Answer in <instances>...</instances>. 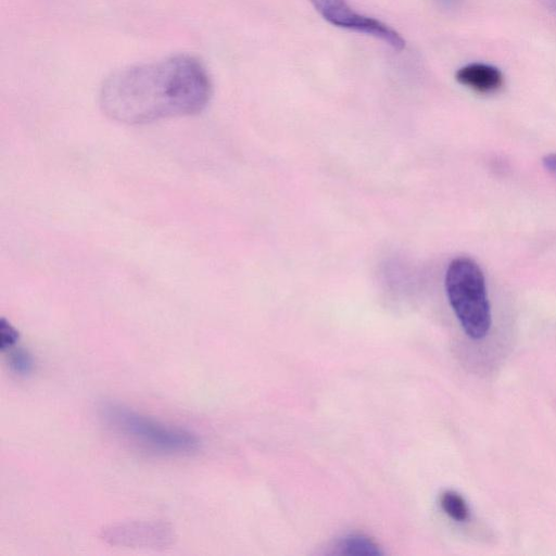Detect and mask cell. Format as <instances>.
<instances>
[{"mask_svg": "<svg viewBox=\"0 0 556 556\" xmlns=\"http://www.w3.org/2000/svg\"><path fill=\"white\" fill-rule=\"evenodd\" d=\"M211 96L204 65L191 55L177 54L113 73L103 83L99 101L110 118L142 125L198 114Z\"/></svg>", "mask_w": 556, "mask_h": 556, "instance_id": "6da1fadb", "label": "cell"}, {"mask_svg": "<svg viewBox=\"0 0 556 556\" xmlns=\"http://www.w3.org/2000/svg\"><path fill=\"white\" fill-rule=\"evenodd\" d=\"M99 416L105 428L139 451L159 456H182L197 452L200 440L191 431L166 425L123 404L103 402Z\"/></svg>", "mask_w": 556, "mask_h": 556, "instance_id": "7a4b0ae2", "label": "cell"}, {"mask_svg": "<svg viewBox=\"0 0 556 556\" xmlns=\"http://www.w3.org/2000/svg\"><path fill=\"white\" fill-rule=\"evenodd\" d=\"M445 289L466 334L473 340L483 339L490 331L492 316L480 266L467 256L454 258L446 269Z\"/></svg>", "mask_w": 556, "mask_h": 556, "instance_id": "3957f363", "label": "cell"}, {"mask_svg": "<svg viewBox=\"0 0 556 556\" xmlns=\"http://www.w3.org/2000/svg\"><path fill=\"white\" fill-rule=\"evenodd\" d=\"M331 25L382 40L395 50L405 48L402 36L387 24L355 12L346 0H309Z\"/></svg>", "mask_w": 556, "mask_h": 556, "instance_id": "277c9868", "label": "cell"}, {"mask_svg": "<svg viewBox=\"0 0 556 556\" xmlns=\"http://www.w3.org/2000/svg\"><path fill=\"white\" fill-rule=\"evenodd\" d=\"M100 538L115 546L160 548L173 543L174 531L163 521H130L103 528Z\"/></svg>", "mask_w": 556, "mask_h": 556, "instance_id": "5b68a950", "label": "cell"}, {"mask_svg": "<svg viewBox=\"0 0 556 556\" xmlns=\"http://www.w3.org/2000/svg\"><path fill=\"white\" fill-rule=\"evenodd\" d=\"M455 77L460 85L482 94L496 92L504 83L503 74L497 67L480 62L460 67Z\"/></svg>", "mask_w": 556, "mask_h": 556, "instance_id": "8992f818", "label": "cell"}, {"mask_svg": "<svg viewBox=\"0 0 556 556\" xmlns=\"http://www.w3.org/2000/svg\"><path fill=\"white\" fill-rule=\"evenodd\" d=\"M343 554L355 556H376L381 552L379 546L368 536L351 534L344 538L340 544Z\"/></svg>", "mask_w": 556, "mask_h": 556, "instance_id": "52a82bcc", "label": "cell"}, {"mask_svg": "<svg viewBox=\"0 0 556 556\" xmlns=\"http://www.w3.org/2000/svg\"><path fill=\"white\" fill-rule=\"evenodd\" d=\"M440 504L444 513L455 521H466L469 517V508L464 497L452 490L445 491L440 497Z\"/></svg>", "mask_w": 556, "mask_h": 556, "instance_id": "ba28073f", "label": "cell"}, {"mask_svg": "<svg viewBox=\"0 0 556 556\" xmlns=\"http://www.w3.org/2000/svg\"><path fill=\"white\" fill-rule=\"evenodd\" d=\"M8 365L15 375L26 377L33 372L35 363L28 351L13 348L9 351Z\"/></svg>", "mask_w": 556, "mask_h": 556, "instance_id": "9c48e42d", "label": "cell"}, {"mask_svg": "<svg viewBox=\"0 0 556 556\" xmlns=\"http://www.w3.org/2000/svg\"><path fill=\"white\" fill-rule=\"evenodd\" d=\"M20 338L18 331L4 318L0 323V348L2 351H10L15 348Z\"/></svg>", "mask_w": 556, "mask_h": 556, "instance_id": "30bf717a", "label": "cell"}, {"mask_svg": "<svg viewBox=\"0 0 556 556\" xmlns=\"http://www.w3.org/2000/svg\"><path fill=\"white\" fill-rule=\"evenodd\" d=\"M544 168L556 178V153L546 154L542 160Z\"/></svg>", "mask_w": 556, "mask_h": 556, "instance_id": "8fae6325", "label": "cell"}, {"mask_svg": "<svg viewBox=\"0 0 556 556\" xmlns=\"http://www.w3.org/2000/svg\"><path fill=\"white\" fill-rule=\"evenodd\" d=\"M546 5L556 13V0H544Z\"/></svg>", "mask_w": 556, "mask_h": 556, "instance_id": "7c38bea8", "label": "cell"}]
</instances>
